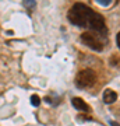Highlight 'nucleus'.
I'll return each mask as SVG.
<instances>
[{
    "label": "nucleus",
    "instance_id": "0eeeda50",
    "mask_svg": "<svg viewBox=\"0 0 120 126\" xmlns=\"http://www.w3.org/2000/svg\"><path fill=\"white\" fill-rule=\"evenodd\" d=\"M31 104L34 105V107H38L40 104V98L38 97V95H32L31 97Z\"/></svg>",
    "mask_w": 120,
    "mask_h": 126
},
{
    "label": "nucleus",
    "instance_id": "6e6552de",
    "mask_svg": "<svg viewBox=\"0 0 120 126\" xmlns=\"http://www.w3.org/2000/svg\"><path fill=\"white\" fill-rule=\"evenodd\" d=\"M98 4H101V6H103V7H106V6H109L113 1V0H95Z\"/></svg>",
    "mask_w": 120,
    "mask_h": 126
},
{
    "label": "nucleus",
    "instance_id": "39448f33",
    "mask_svg": "<svg viewBox=\"0 0 120 126\" xmlns=\"http://www.w3.org/2000/svg\"><path fill=\"white\" fill-rule=\"evenodd\" d=\"M117 99V93L113 90H110V88H107V90H105V93H103V102L105 104H113Z\"/></svg>",
    "mask_w": 120,
    "mask_h": 126
},
{
    "label": "nucleus",
    "instance_id": "1a4fd4ad",
    "mask_svg": "<svg viewBox=\"0 0 120 126\" xmlns=\"http://www.w3.org/2000/svg\"><path fill=\"white\" fill-rule=\"evenodd\" d=\"M110 125L112 126H117V123H116V122H110Z\"/></svg>",
    "mask_w": 120,
    "mask_h": 126
},
{
    "label": "nucleus",
    "instance_id": "f257e3e1",
    "mask_svg": "<svg viewBox=\"0 0 120 126\" xmlns=\"http://www.w3.org/2000/svg\"><path fill=\"white\" fill-rule=\"evenodd\" d=\"M67 18L71 24H74L77 27L88 28L95 32H106L105 18L101 14L91 10L84 3H76L68 10Z\"/></svg>",
    "mask_w": 120,
    "mask_h": 126
},
{
    "label": "nucleus",
    "instance_id": "20e7f679",
    "mask_svg": "<svg viewBox=\"0 0 120 126\" xmlns=\"http://www.w3.org/2000/svg\"><path fill=\"white\" fill-rule=\"evenodd\" d=\"M71 104H73V107H74L76 109H78V111H82V112H89L88 104L85 102L84 99L78 98V97H76V98L71 99Z\"/></svg>",
    "mask_w": 120,
    "mask_h": 126
},
{
    "label": "nucleus",
    "instance_id": "7ed1b4c3",
    "mask_svg": "<svg viewBox=\"0 0 120 126\" xmlns=\"http://www.w3.org/2000/svg\"><path fill=\"white\" fill-rule=\"evenodd\" d=\"M81 41L84 42L85 45L91 48L92 50H96V52H101L103 49L105 44L102 42V39L98 36L96 32H92V31H87L81 35Z\"/></svg>",
    "mask_w": 120,
    "mask_h": 126
},
{
    "label": "nucleus",
    "instance_id": "423d86ee",
    "mask_svg": "<svg viewBox=\"0 0 120 126\" xmlns=\"http://www.w3.org/2000/svg\"><path fill=\"white\" fill-rule=\"evenodd\" d=\"M22 3H24V6H25L27 9H29V10H34L35 9V6H36L35 0H24Z\"/></svg>",
    "mask_w": 120,
    "mask_h": 126
},
{
    "label": "nucleus",
    "instance_id": "f03ea898",
    "mask_svg": "<svg viewBox=\"0 0 120 126\" xmlns=\"http://www.w3.org/2000/svg\"><path fill=\"white\" fill-rule=\"evenodd\" d=\"M96 81V74L91 69H84L81 70L76 77V84L80 88H89L92 87Z\"/></svg>",
    "mask_w": 120,
    "mask_h": 126
}]
</instances>
